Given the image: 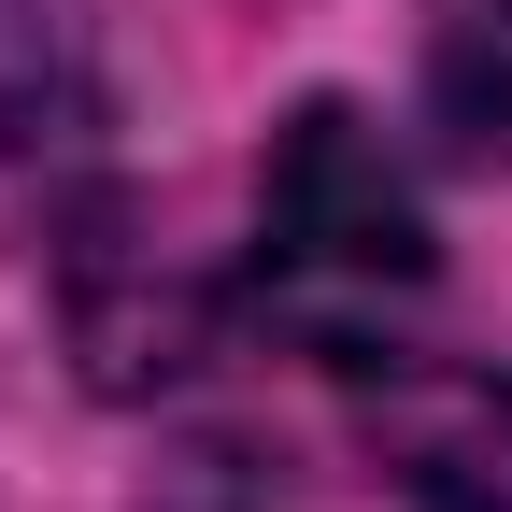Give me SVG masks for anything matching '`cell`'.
Segmentation results:
<instances>
[{"label":"cell","instance_id":"6da1fadb","mask_svg":"<svg viewBox=\"0 0 512 512\" xmlns=\"http://www.w3.org/2000/svg\"><path fill=\"white\" fill-rule=\"evenodd\" d=\"M427 299V214L356 100H299L256 157V313L285 342L370 370L384 328Z\"/></svg>","mask_w":512,"mask_h":512},{"label":"cell","instance_id":"3957f363","mask_svg":"<svg viewBox=\"0 0 512 512\" xmlns=\"http://www.w3.org/2000/svg\"><path fill=\"white\" fill-rule=\"evenodd\" d=\"M86 171H100L86 0H0V228H57Z\"/></svg>","mask_w":512,"mask_h":512},{"label":"cell","instance_id":"277c9868","mask_svg":"<svg viewBox=\"0 0 512 512\" xmlns=\"http://www.w3.org/2000/svg\"><path fill=\"white\" fill-rule=\"evenodd\" d=\"M441 128L470 157H512V0H441V72H427Z\"/></svg>","mask_w":512,"mask_h":512},{"label":"cell","instance_id":"7a4b0ae2","mask_svg":"<svg viewBox=\"0 0 512 512\" xmlns=\"http://www.w3.org/2000/svg\"><path fill=\"white\" fill-rule=\"evenodd\" d=\"M356 441L399 484V512H512V370L384 356L356 384Z\"/></svg>","mask_w":512,"mask_h":512}]
</instances>
